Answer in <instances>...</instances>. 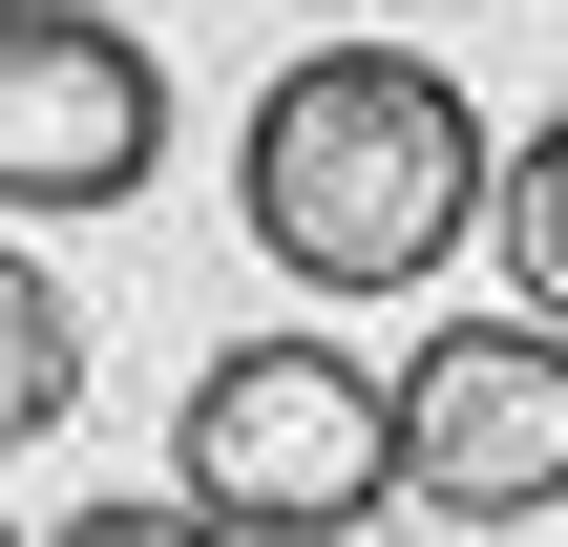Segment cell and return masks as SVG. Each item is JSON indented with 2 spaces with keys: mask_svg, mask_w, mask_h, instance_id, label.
<instances>
[{
  "mask_svg": "<svg viewBox=\"0 0 568 547\" xmlns=\"http://www.w3.org/2000/svg\"><path fill=\"white\" fill-rule=\"evenodd\" d=\"M485 211L527 232V316H548V337H568V105H548V126H527V169H506Z\"/></svg>",
  "mask_w": 568,
  "mask_h": 547,
  "instance_id": "8992f818",
  "label": "cell"
},
{
  "mask_svg": "<svg viewBox=\"0 0 568 547\" xmlns=\"http://www.w3.org/2000/svg\"><path fill=\"white\" fill-rule=\"evenodd\" d=\"M485 105L422 63V42H295L232 126V211L295 295H422L464 232H485Z\"/></svg>",
  "mask_w": 568,
  "mask_h": 547,
  "instance_id": "6da1fadb",
  "label": "cell"
},
{
  "mask_svg": "<svg viewBox=\"0 0 568 547\" xmlns=\"http://www.w3.org/2000/svg\"><path fill=\"white\" fill-rule=\"evenodd\" d=\"M63 547H232L211 506H63Z\"/></svg>",
  "mask_w": 568,
  "mask_h": 547,
  "instance_id": "52a82bcc",
  "label": "cell"
},
{
  "mask_svg": "<svg viewBox=\"0 0 568 547\" xmlns=\"http://www.w3.org/2000/svg\"><path fill=\"white\" fill-rule=\"evenodd\" d=\"M400 506H443V527L568 506V337L548 316H443L400 358Z\"/></svg>",
  "mask_w": 568,
  "mask_h": 547,
  "instance_id": "277c9868",
  "label": "cell"
},
{
  "mask_svg": "<svg viewBox=\"0 0 568 547\" xmlns=\"http://www.w3.org/2000/svg\"><path fill=\"white\" fill-rule=\"evenodd\" d=\"M169 506H211L232 547H337L400 506V379L337 337H232L169 422Z\"/></svg>",
  "mask_w": 568,
  "mask_h": 547,
  "instance_id": "7a4b0ae2",
  "label": "cell"
},
{
  "mask_svg": "<svg viewBox=\"0 0 568 547\" xmlns=\"http://www.w3.org/2000/svg\"><path fill=\"white\" fill-rule=\"evenodd\" d=\"M63 401H84V316L42 253H0V443H63Z\"/></svg>",
  "mask_w": 568,
  "mask_h": 547,
  "instance_id": "5b68a950",
  "label": "cell"
},
{
  "mask_svg": "<svg viewBox=\"0 0 568 547\" xmlns=\"http://www.w3.org/2000/svg\"><path fill=\"white\" fill-rule=\"evenodd\" d=\"M0 547H21V527H0Z\"/></svg>",
  "mask_w": 568,
  "mask_h": 547,
  "instance_id": "ba28073f",
  "label": "cell"
},
{
  "mask_svg": "<svg viewBox=\"0 0 568 547\" xmlns=\"http://www.w3.org/2000/svg\"><path fill=\"white\" fill-rule=\"evenodd\" d=\"M169 169V63L105 0H0V211H126Z\"/></svg>",
  "mask_w": 568,
  "mask_h": 547,
  "instance_id": "3957f363",
  "label": "cell"
}]
</instances>
